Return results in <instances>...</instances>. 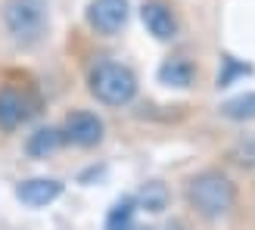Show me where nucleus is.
Returning <instances> with one entry per match:
<instances>
[{
  "mask_svg": "<svg viewBox=\"0 0 255 230\" xmlns=\"http://www.w3.org/2000/svg\"><path fill=\"white\" fill-rule=\"evenodd\" d=\"M187 199L202 218L215 221V218H221V215H227L234 209L237 190L221 171H202L187 184Z\"/></svg>",
  "mask_w": 255,
  "mask_h": 230,
  "instance_id": "f257e3e1",
  "label": "nucleus"
},
{
  "mask_svg": "<svg viewBox=\"0 0 255 230\" xmlns=\"http://www.w3.org/2000/svg\"><path fill=\"white\" fill-rule=\"evenodd\" d=\"M3 25L12 44L37 47L47 34V6L44 0H6L3 3Z\"/></svg>",
  "mask_w": 255,
  "mask_h": 230,
  "instance_id": "f03ea898",
  "label": "nucleus"
},
{
  "mask_svg": "<svg viewBox=\"0 0 255 230\" xmlns=\"http://www.w3.org/2000/svg\"><path fill=\"white\" fill-rule=\"evenodd\" d=\"M91 94L106 106H125L137 94V78L122 62H100L91 72Z\"/></svg>",
  "mask_w": 255,
  "mask_h": 230,
  "instance_id": "7ed1b4c3",
  "label": "nucleus"
},
{
  "mask_svg": "<svg viewBox=\"0 0 255 230\" xmlns=\"http://www.w3.org/2000/svg\"><path fill=\"white\" fill-rule=\"evenodd\" d=\"M37 112V97L25 87H0V127L3 131H16Z\"/></svg>",
  "mask_w": 255,
  "mask_h": 230,
  "instance_id": "20e7f679",
  "label": "nucleus"
},
{
  "mask_svg": "<svg viewBox=\"0 0 255 230\" xmlns=\"http://www.w3.org/2000/svg\"><path fill=\"white\" fill-rule=\"evenodd\" d=\"M62 140L75 146H97L103 140V121L94 112H72L62 121Z\"/></svg>",
  "mask_w": 255,
  "mask_h": 230,
  "instance_id": "39448f33",
  "label": "nucleus"
},
{
  "mask_svg": "<svg viewBox=\"0 0 255 230\" xmlns=\"http://www.w3.org/2000/svg\"><path fill=\"white\" fill-rule=\"evenodd\" d=\"M87 22L100 34H116L128 22V0H94L87 6Z\"/></svg>",
  "mask_w": 255,
  "mask_h": 230,
  "instance_id": "423d86ee",
  "label": "nucleus"
},
{
  "mask_svg": "<svg viewBox=\"0 0 255 230\" xmlns=\"http://www.w3.org/2000/svg\"><path fill=\"white\" fill-rule=\"evenodd\" d=\"M59 193H62V184L53 181V177H31V181H22L16 187L19 202H22V206H31V209L50 206Z\"/></svg>",
  "mask_w": 255,
  "mask_h": 230,
  "instance_id": "0eeeda50",
  "label": "nucleus"
},
{
  "mask_svg": "<svg viewBox=\"0 0 255 230\" xmlns=\"http://www.w3.org/2000/svg\"><path fill=\"white\" fill-rule=\"evenodd\" d=\"M140 16H143L146 31L156 37V41H171V37L177 34V22H174V16H171V9L165 6V3H159V0H149V3H143Z\"/></svg>",
  "mask_w": 255,
  "mask_h": 230,
  "instance_id": "6e6552de",
  "label": "nucleus"
},
{
  "mask_svg": "<svg viewBox=\"0 0 255 230\" xmlns=\"http://www.w3.org/2000/svg\"><path fill=\"white\" fill-rule=\"evenodd\" d=\"M193 62L184 59V56H171V59H165L162 62V69H159V81L162 84H168V87H190L193 84Z\"/></svg>",
  "mask_w": 255,
  "mask_h": 230,
  "instance_id": "1a4fd4ad",
  "label": "nucleus"
},
{
  "mask_svg": "<svg viewBox=\"0 0 255 230\" xmlns=\"http://www.w3.org/2000/svg\"><path fill=\"white\" fill-rule=\"evenodd\" d=\"M168 199H171L168 187H165L162 181H149V184H143V187L137 190V196H134V206H140L143 212L159 215V212H165V209H168Z\"/></svg>",
  "mask_w": 255,
  "mask_h": 230,
  "instance_id": "9d476101",
  "label": "nucleus"
},
{
  "mask_svg": "<svg viewBox=\"0 0 255 230\" xmlns=\"http://www.w3.org/2000/svg\"><path fill=\"white\" fill-rule=\"evenodd\" d=\"M62 143V131L56 127H41V131H34L28 137V143H25V152H28L31 159H47L50 152H56Z\"/></svg>",
  "mask_w": 255,
  "mask_h": 230,
  "instance_id": "9b49d317",
  "label": "nucleus"
},
{
  "mask_svg": "<svg viewBox=\"0 0 255 230\" xmlns=\"http://www.w3.org/2000/svg\"><path fill=\"white\" fill-rule=\"evenodd\" d=\"M221 115L234 121H252L255 118V94H243V97H234L221 106Z\"/></svg>",
  "mask_w": 255,
  "mask_h": 230,
  "instance_id": "f8f14e48",
  "label": "nucleus"
},
{
  "mask_svg": "<svg viewBox=\"0 0 255 230\" xmlns=\"http://www.w3.org/2000/svg\"><path fill=\"white\" fill-rule=\"evenodd\" d=\"M134 221V199H122L106 215V230H131Z\"/></svg>",
  "mask_w": 255,
  "mask_h": 230,
  "instance_id": "ddd939ff",
  "label": "nucleus"
},
{
  "mask_svg": "<svg viewBox=\"0 0 255 230\" xmlns=\"http://www.w3.org/2000/svg\"><path fill=\"white\" fill-rule=\"evenodd\" d=\"M231 159L240 165V168H255V134L240 140V143L231 149Z\"/></svg>",
  "mask_w": 255,
  "mask_h": 230,
  "instance_id": "4468645a",
  "label": "nucleus"
},
{
  "mask_svg": "<svg viewBox=\"0 0 255 230\" xmlns=\"http://www.w3.org/2000/svg\"><path fill=\"white\" fill-rule=\"evenodd\" d=\"M221 66H224V69L218 72V87H227V84H234L240 75H249V72H252L246 62H237L234 56H224V59H221Z\"/></svg>",
  "mask_w": 255,
  "mask_h": 230,
  "instance_id": "2eb2a0df",
  "label": "nucleus"
},
{
  "mask_svg": "<svg viewBox=\"0 0 255 230\" xmlns=\"http://www.w3.org/2000/svg\"><path fill=\"white\" fill-rule=\"evenodd\" d=\"M134 230H156V227H134Z\"/></svg>",
  "mask_w": 255,
  "mask_h": 230,
  "instance_id": "dca6fc26",
  "label": "nucleus"
}]
</instances>
